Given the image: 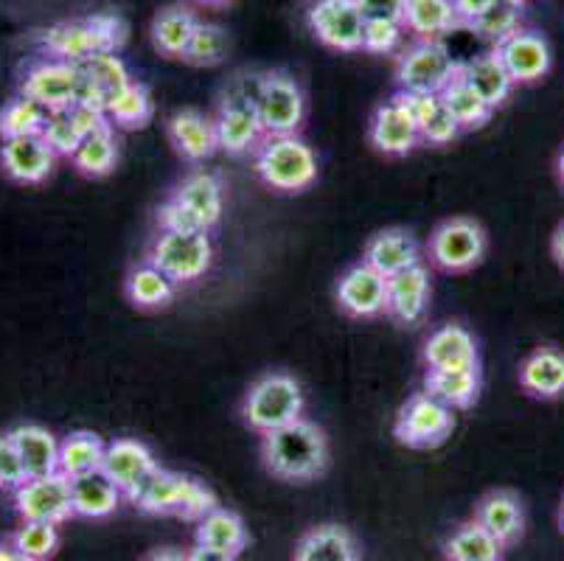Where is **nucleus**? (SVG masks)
<instances>
[{
  "mask_svg": "<svg viewBox=\"0 0 564 561\" xmlns=\"http://www.w3.org/2000/svg\"><path fill=\"white\" fill-rule=\"evenodd\" d=\"M161 470L152 455V450L147 444L135 439H116L107 444L105 461H101V472L121 488L124 500L132 503L138 492L143 488V483L150 481L155 472Z\"/></svg>",
  "mask_w": 564,
  "mask_h": 561,
  "instance_id": "dca6fc26",
  "label": "nucleus"
},
{
  "mask_svg": "<svg viewBox=\"0 0 564 561\" xmlns=\"http://www.w3.org/2000/svg\"><path fill=\"white\" fill-rule=\"evenodd\" d=\"M306 23L326 48L343 51V54L362 51L368 20L357 7V0H312L306 9Z\"/></svg>",
  "mask_w": 564,
  "mask_h": 561,
  "instance_id": "9b49d317",
  "label": "nucleus"
},
{
  "mask_svg": "<svg viewBox=\"0 0 564 561\" xmlns=\"http://www.w3.org/2000/svg\"><path fill=\"white\" fill-rule=\"evenodd\" d=\"M127 298L138 309H166L174 301L177 284L163 270H158L150 261H141L135 270L127 276Z\"/></svg>",
  "mask_w": 564,
  "mask_h": 561,
  "instance_id": "c9c22d12",
  "label": "nucleus"
},
{
  "mask_svg": "<svg viewBox=\"0 0 564 561\" xmlns=\"http://www.w3.org/2000/svg\"><path fill=\"white\" fill-rule=\"evenodd\" d=\"M12 548L18 553L45 561L59 548V531L51 522H23V528L12 537Z\"/></svg>",
  "mask_w": 564,
  "mask_h": 561,
  "instance_id": "a18cd8bd",
  "label": "nucleus"
},
{
  "mask_svg": "<svg viewBox=\"0 0 564 561\" xmlns=\"http://www.w3.org/2000/svg\"><path fill=\"white\" fill-rule=\"evenodd\" d=\"M551 256L553 261L564 270V219L556 225V230H553L551 236Z\"/></svg>",
  "mask_w": 564,
  "mask_h": 561,
  "instance_id": "6e6d98bb",
  "label": "nucleus"
},
{
  "mask_svg": "<svg viewBox=\"0 0 564 561\" xmlns=\"http://www.w3.org/2000/svg\"><path fill=\"white\" fill-rule=\"evenodd\" d=\"M502 3H511V7L522 9V7H525V3H531V0H502Z\"/></svg>",
  "mask_w": 564,
  "mask_h": 561,
  "instance_id": "0e129e2a",
  "label": "nucleus"
},
{
  "mask_svg": "<svg viewBox=\"0 0 564 561\" xmlns=\"http://www.w3.org/2000/svg\"><path fill=\"white\" fill-rule=\"evenodd\" d=\"M225 56H228V34H225L219 25L203 23V20H199L197 31H194L192 37V45H188L183 60H186L188 65H197V68H214V65H219Z\"/></svg>",
  "mask_w": 564,
  "mask_h": 561,
  "instance_id": "c03bdc74",
  "label": "nucleus"
},
{
  "mask_svg": "<svg viewBox=\"0 0 564 561\" xmlns=\"http://www.w3.org/2000/svg\"><path fill=\"white\" fill-rule=\"evenodd\" d=\"M199 3H205V7H225L230 0H199Z\"/></svg>",
  "mask_w": 564,
  "mask_h": 561,
  "instance_id": "052dcab7",
  "label": "nucleus"
},
{
  "mask_svg": "<svg viewBox=\"0 0 564 561\" xmlns=\"http://www.w3.org/2000/svg\"><path fill=\"white\" fill-rule=\"evenodd\" d=\"M172 197L197 219L203 230H212L214 225H219V219H223L225 194L217 174L192 172L177 188H174Z\"/></svg>",
  "mask_w": 564,
  "mask_h": 561,
  "instance_id": "a878e982",
  "label": "nucleus"
},
{
  "mask_svg": "<svg viewBox=\"0 0 564 561\" xmlns=\"http://www.w3.org/2000/svg\"><path fill=\"white\" fill-rule=\"evenodd\" d=\"M12 561H40V559H32V555H25V553H18V550H14Z\"/></svg>",
  "mask_w": 564,
  "mask_h": 561,
  "instance_id": "680f3d73",
  "label": "nucleus"
},
{
  "mask_svg": "<svg viewBox=\"0 0 564 561\" xmlns=\"http://www.w3.org/2000/svg\"><path fill=\"white\" fill-rule=\"evenodd\" d=\"M430 303V270L424 265H415L399 276L388 278V306L384 315L402 326H413L424 317Z\"/></svg>",
  "mask_w": 564,
  "mask_h": 561,
  "instance_id": "4be33fe9",
  "label": "nucleus"
},
{
  "mask_svg": "<svg viewBox=\"0 0 564 561\" xmlns=\"http://www.w3.org/2000/svg\"><path fill=\"white\" fill-rule=\"evenodd\" d=\"M458 71L460 62L449 56L441 40H415L399 54L397 85L402 93H441Z\"/></svg>",
  "mask_w": 564,
  "mask_h": 561,
  "instance_id": "0eeeda50",
  "label": "nucleus"
},
{
  "mask_svg": "<svg viewBox=\"0 0 564 561\" xmlns=\"http://www.w3.org/2000/svg\"><path fill=\"white\" fill-rule=\"evenodd\" d=\"M45 118L48 110L32 101L29 96H18V99L7 101L0 110V138H25V136H43Z\"/></svg>",
  "mask_w": 564,
  "mask_h": 561,
  "instance_id": "a19ab883",
  "label": "nucleus"
},
{
  "mask_svg": "<svg viewBox=\"0 0 564 561\" xmlns=\"http://www.w3.org/2000/svg\"><path fill=\"white\" fill-rule=\"evenodd\" d=\"M166 136L174 152L186 158L188 163H203L208 161L219 149L217 143V127L214 118H205L197 110H181L174 112L166 121Z\"/></svg>",
  "mask_w": 564,
  "mask_h": 561,
  "instance_id": "b1692460",
  "label": "nucleus"
},
{
  "mask_svg": "<svg viewBox=\"0 0 564 561\" xmlns=\"http://www.w3.org/2000/svg\"><path fill=\"white\" fill-rule=\"evenodd\" d=\"M444 559L447 561H502V544L486 531L478 519L460 522L444 539Z\"/></svg>",
  "mask_w": 564,
  "mask_h": 561,
  "instance_id": "f704fd0d",
  "label": "nucleus"
},
{
  "mask_svg": "<svg viewBox=\"0 0 564 561\" xmlns=\"http://www.w3.org/2000/svg\"><path fill=\"white\" fill-rule=\"evenodd\" d=\"M438 96L441 101H444V107L453 112L455 121L460 123V130H480V127H486V123L491 121V112L495 110L480 99L478 93H475V87L460 76V71Z\"/></svg>",
  "mask_w": 564,
  "mask_h": 561,
  "instance_id": "4c0bfd02",
  "label": "nucleus"
},
{
  "mask_svg": "<svg viewBox=\"0 0 564 561\" xmlns=\"http://www.w3.org/2000/svg\"><path fill=\"white\" fill-rule=\"evenodd\" d=\"M43 138L48 141V147L54 149L56 158H70V154L76 152V147L82 143V132L79 127H76L70 110L48 112L43 127Z\"/></svg>",
  "mask_w": 564,
  "mask_h": 561,
  "instance_id": "49530a36",
  "label": "nucleus"
},
{
  "mask_svg": "<svg viewBox=\"0 0 564 561\" xmlns=\"http://www.w3.org/2000/svg\"><path fill=\"white\" fill-rule=\"evenodd\" d=\"M79 71L85 74V79H90L101 93H105L107 101H110L112 93L124 90L130 82H135L132 79L130 68H127V62L118 56V51H107V54L90 56V60L82 62Z\"/></svg>",
  "mask_w": 564,
  "mask_h": 561,
  "instance_id": "79ce46f5",
  "label": "nucleus"
},
{
  "mask_svg": "<svg viewBox=\"0 0 564 561\" xmlns=\"http://www.w3.org/2000/svg\"><path fill=\"white\" fill-rule=\"evenodd\" d=\"M14 548H7V544H0V561H12Z\"/></svg>",
  "mask_w": 564,
  "mask_h": 561,
  "instance_id": "bf43d9fd",
  "label": "nucleus"
},
{
  "mask_svg": "<svg viewBox=\"0 0 564 561\" xmlns=\"http://www.w3.org/2000/svg\"><path fill=\"white\" fill-rule=\"evenodd\" d=\"M558 531L564 533V500H562V506H558Z\"/></svg>",
  "mask_w": 564,
  "mask_h": 561,
  "instance_id": "e2e57ef3",
  "label": "nucleus"
},
{
  "mask_svg": "<svg viewBox=\"0 0 564 561\" xmlns=\"http://www.w3.org/2000/svg\"><path fill=\"white\" fill-rule=\"evenodd\" d=\"M18 444L29 477H45L59 472V441L40 424H20L9 432Z\"/></svg>",
  "mask_w": 564,
  "mask_h": 561,
  "instance_id": "c756f323",
  "label": "nucleus"
},
{
  "mask_svg": "<svg viewBox=\"0 0 564 561\" xmlns=\"http://www.w3.org/2000/svg\"><path fill=\"white\" fill-rule=\"evenodd\" d=\"M253 169L267 188L301 194L317 180V154L299 136L264 138L253 154Z\"/></svg>",
  "mask_w": 564,
  "mask_h": 561,
  "instance_id": "20e7f679",
  "label": "nucleus"
},
{
  "mask_svg": "<svg viewBox=\"0 0 564 561\" xmlns=\"http://www.w3.org/2000/svg\"><path fill=\"white\" fill-rule=\"evenodd\" d=\"M427 370H460V368H480V348L478 339L469 328L458 323H447L430 332L424 339L422 352Z\"/></svg>",
  "mask_w": 564,
  "mask_h": 561,
  "instance_id": "6ab92c4d",
  "label": "nucleus"
},
{
  "mask_svg": "<svg viewBox=\"0 0 564 561\" xmlns=\"http://www.w3.org/2000/svg\"><path fill=\"white\" fill-rule=\"evenodd\" d=\"M368 138H371V147L377 152L388 154V158H404L422 143L419 123H415L410 107L404 105L402 93H397L391 101L377 107L371 127H368Z\"/></svg>",
  "mask_w": 564,
  "mask_h": 561,
  "instance_id": "2eb2a0df",
  "label": "nucleus"
},
{
  "mask_svg": "<svg viewBox=\"0 0 564 561\" xmlns=\"http://www.w3.org/2000/svg\"><path fill=\"white\" fill-rule=\"evenodd\" d=\"M158 270L166 272L174 284H192L199 281L214 265V245L208 230H192V234H172L161 230L150 245L147 259Z\"/></svg>",
  "mask_w": 564,
  "mask_h": 561,
  "instance_id": "423d86ee",
  "label": "nucleus"
},
{
  "mask_svg": "<svg viewBox=\"0 0 564 561\" xmlns=\"http://www.w3.org/2000/svg\"><path fill=\"white\" fill-rule=\"evenodd\" d=\"M70 500H74V517L107 519L118 511L124 494L101 470L90 472L70 481Z\"/></svg>",
  "mask_w": 564,
  "mask_h": 561,
  "instance_id": "bb28decb",
  "label": "nucleus"
},
{
  "mask_svg": "<svg viewBox=\"0 0 564 561\" xmlns=\"http://www.w3.org/2000/svg\"><path fill=\"white\" fill-rule=\"evenodd\" d=\"M186 561H236L234 555L219 553V550L203 548V544H194L192 550H186Z\"/></svg>",
  "mask_w": 564,
  "mask_h": 561,
  "instance_id": "5fc2aeb1",
  "label": "nucleus"
},
{
  "mask_svg": "<svg viewBox=\"0 0 564 561\" xmlns=\"http://www.w3.org/2000/svg\"><path fill=\"white\" fill-rule=\"evenodd\" d=\"M14 506L23 522H51L63 525L74 517L70 500V481L63 472L45 477H29L20 488H14Z\"/></svg>",
  "mask_w": 564,
  "mask_h": 561,
  "instance_id": "ddd939ff",
  "label": "nucleus"
},
{
  "mask_svg": "<svg viewBox=\"0 0 564 561\" xmlns=\"http://www.w3.org/2000/svg\"><path fill=\"white\" fill-rule=\"evenodd\" d=\"M424 390L453 410L471 408L480 396V368L427 370Z\"/></svg>",
  "mask_w": 564,
  "mask_h": 561,
  "instance_id": "473e14b6",
  "label": "nucleus"
},
{
  "mask_svg": "<svg viewBox=\"0 0 564 561\" xmlns=\"http://www.w3.org/2000/svg\"><path fill=\"white\" fill-rule=\"evenodd\" d=\"M495 54L500 56V62L506 65L514 85H533V82H540L542 76H547L553 62L547 40L542 34H536V31L528 29H520L509 40H502L500 45H495Z\"/></svg>",
  "mask_w": 564,
  "mask_h": 561,
  "instance_id": "f3484780",
  "label": "nucleus"
},
{
  "mask_svg": "<svg viewBox=\"0 0 564 561\" xmlns=\"http://www.w3.org/2000/svg\"><path fill=\"white\" fill-rule=\"evenodd\" d=\"M194 539H197V544H203V548L219 550V553H228L234 555V559L242 553L250 542L245 519L236 511H228V508H214L212 514H205L197 522Z\"/></svg>",
  "mask_w": 564,
  "mask_h": 561,
  "instance_id": "7c9ffc66",
  "label": "nucleus"
},
{
  "mask_svg": "<svg viewBox=\"0 0 564 561\" xmlns=\"http://www.w3.org/2000/svg\"><path fill=\"white\" fill-rule=\"evenodd\" d=\"M132 506L150 517H183L199 522L205 514L219 508V503L205 483L177 475V472L158 470L132 497Z\"/></svg>",
  "mask_w": 564,
  "mask_h": 561,
  "instance_id": "7ed1b4c3",
  "label": "nucleus"
},
{
  "mask_svg": "<svg viewBox=\"0 0 564 561\" xmlns=\"http://www.w3.org/2000/svg\"><path fill=\"white\" fill-rule=\"evenodd\" d=\"M82 85L79 65L65 60L34 62L20 82V96H29L48 112L70 110Z\"/></svg>",
  "mask_w": 564,
  "mask_h": 561,
  "instance_id": "f8f14e48",
  "label": "nucleus"
},
{
  "mask_svg": "<svg viewBox=\"0 0 564 561\" xmlns=\"http://www.w3.org/2000/svg\"><path fill=\"white\" fill-rule=\"evenodd\" d=\"M362 261L384 278H393L410 267L422 265V247L415 241L413 234L402 228L379 230L368 239Z\"/></svg>",
  "mask_w": 564,
  "mask_h": 561,
  "instance_id": "412c9836",
  "label": "nucleus"
},
{
  "mask_svg": "<svg viewBox=\"0 0 564 561\" xmlns=\"http://www.w3.org/2000/svg\"><path fill=\"white\" fill-rule=\"evenodd\" d=\"M402 23H388V20H368L366 34H362V51L368 54H393L404 40Z\"/></svg>",
  "mask_w": 564,
  "mask_h": 561,
  "instance_id": "de8ad7c7",
  "label": "nucleus"
},
{
  "mask_svg": "<svg viewBox=\"0 0 564 561\" xmlns=\"http://www.w3.org/2000/svg\"><path fill=\"white\" fill-rule=\"evenodd\" d=\"M105 450L107 444L96 435V432H70L68 439L59 441V472H63L68 481L90 475V472L101 470Z\"/></svg>",
  "mask_w": 564,
  "mask_h": 561,
  "instance_id": "e433bc0d",
  "label": "nucleus"
},
{
  "mask_svg": "<svg viewBox=\"0 0 564 561\" xmlns=\"http://www.w3.org/2000/svg\"><path fill=\"white\" fill-rule=\"evenodd\" d=\"M214 127H217L219 149L230 154V158H242V154L256 152L261 141H264V130H261V121L250 101L223 96L217 116H214Z\"/></svg>",
  "mask_w": 564,
  "mask_h": 561,
  "instance_id": "a211bd4d",
  "label": "nucleus"
},
{
  "mask_svg": "<svg viewBox=\"0 0 564 561\" xmlns=\"http://www.w3.org/2000/svg\"><path fill=\"white\" fill-rule=\"evenodd\" d=\"M458 25L460 20L453 0H408L404 29L415 34V40H441Z\"/></svg>",
  "mask_w": 564,
  "mask_h": 561,
  "instance_id": "72a5a7b5",
  "label": "nucleus"
},
{
  "mask_svg": "<svg viewBox=\"0 0 564 561\" xmlns=\"http://www.w3.org/2000/svg\"><path fill=\"white\" fill-rule=\"evenodd\" d=\"M520 388L533 399H562L564 396V352L556 346L533 348L520 365Z\"/></svg>",
  "mask_w": 564,
  "mask_h": 561,
  "instance_id": "393cba45",
  "label": "nucleus"
},
{
  "mask_svg": "<svg viewBox=\"0 0 564 561\" xmlns=\"http://www.w3.org/2000/svg\"><path fill=\"white\" fill-rule=\"evenodd\" d=\"M460 132H464L460 130V123L455 121L453 112L444 107V101H441V105L435 107L433 116L419 127L422 143H430V147H447V143H453L455 138L460 136Z\"/></svg>",
  "mask_w": 564,
  "mask_h": 561,
  "instance_id": "09e8293b",
  "label": "nucleus"
},
{
  "mask_svg": "<svg viewBox=\"0 0 564 561\" xmlns=\"http://www.w3.org/2000/svg\"><path fill=\"white\" fill-rule=\"evenodd\" d=\"M292 561H360V550L343 525H317L295 544Z\"/></svg>",
  "mask_w": 564,
  "mask_h": 561,
  "instance_id": "c85d7f7f",
  "label": "nucleus"
},
{
  "mask_svg": "<svg viewBox=\"0 0 564 561\" xmlns=\"http://www.w3.org/2000/svg\"><path fill=\"white\" fill-rule=\"evenodd\" d=\"M460 76L475 87V93H478L480 99H484L491 110L506 105L517 87L495 51L475 56V60L469 62H460Z\"/></svg>",
  "mask_w": 564,
  "mask_h": 561,
  "instance_id": "cd10ccee",
  "label": "nucleus"
},
{
  "mask_svg": "<svg viewBox=\"0 0 564 561\" xmlns=\"http://www.w3.org/2000/svg\"><path fill=\"white\" fill-rule=\"evenodd\" d=\"M466 29L475 31L480 40H489V43L500 45L502 40H509L511 34H517V31L522 29V9H517V7H511V3H502V0H497L489 12H484L480 18L471 20Z\"/></svg>",
  "mask_w": 564,
  "mask_h": 561,
  "instance_id": "37998d69",
  "label": "nucleus"
},
{
  "mask_svg": "<svg viewBox=\"0 0 564 561\" xmlns=\"http://www.w3.org/2000/svg\"><path fill=\"white\" fill-rule=\"evenodd\" d=\"M158 228L161 230H172V234H192V230H203L199 223L183 208L181 203L174 197H169L166 203L158 208Z\"/></svg>",
  "mask_w": 564,
  "mask_h": 561,
  "instance_id": "3c124183",
  "label": "nucleus"
},
{
  "mask_svg": "<svg viewBox=\"0 0 564 561\" xmlns=\"http://www.w3.org/2000/svg\"><path fill=\"white\" fill-rule=\"evenodd\" d=\"M56 154L48 147L43 136H25V138H9L0 147V166L14 183L37 185L48 180L54 172Z\"/></svg>",
  "mask_w": 564,
  "mask_h": 561,
  "instance_id": "aec40b11",
  "label": "nucleus"
},
{
  "mask_svg": "<svg viewBox=\"0 0 564 561\" xmlns=\"http://www.w3.org/2000/svg\"><path fill=\"white\" fill-rule=\"evenodd\" d=\"M118 161V141L116 127H105V130L94 132V136L82 138L76 152L70 154V163L79 169L87 177H107L116 169Z\"/></svg>",
  "mask_w": 564,
  "mask_h": 561,
  "instance_id": "58836bf2",
  "label": "nucleus"
},
{
  "mask_svg": "<svg viewBox=\"0 0 564 561\" xmlns=\"http://www.w3.org/2000/svg\"><path fill=\"white\" fill-rule=\"evenodd\" d=\"M261 461L267 472L286 483L317 481L329 470V441L312 421L299 419L261 435Z\"/></svg>",
  "mask_w": 564,
  "mask_h": 561,
  "instance_id": "f257e3e1",
  "label": "nucleus"
},
{
  "mask_svg": "<svg viewBox=\"0 0 564 561\" xmlns=\"http://www.w3.org/2000/svg\"><path fill=\"white\" fill-rule=\"evenodd\" d=\"M335 298L337 306L348 317L371 321V317L384 315V306H388V278L379 276L366 261H360V265L348 267L343 272L335 287Z\"/></svg>",
  "mask_w": 564,
  "mask_h": 561,
  "instance_id": "4468645a",
  "label": "nucleus"
},
{
  "mask_svg": "<svg viewBox=\"0 0 564 561\" xmlns=\"http://www.w3.org/2000/svg\"><path fill=\"white\" fill-rule=\"evenodd\" d=\"M471 519H478L502 548L520 542L522 533H525V506L514 492H506V488L486 494L484 500L475 506Z\"/></svg>",
  "mask_w": 564,
  "mask_h": 561,
  "instance_id": "5701e85b",
  "label": "nucleus"
},
{
  "mask_svg": "<svg viewBox=\"0 0 564 561\" xmlns=\"http://www.w3.org/2000/svg\"><path fill=\"white\" fill-rule=\"evenodd\" d=\"M25 481H29L25 463L14 439L7 432L0 435V488H20Z\"/></svg>",
  "mask_w": 564,
  "mask_h": 561,
  "instance_id": "8fccbe9b",
  "label": "nucleus"
},
{
  "mask_svg": "<svg viewBox=\"0 0 564 561\" xmlns=\"http://www.w3.org/2000/svg\"><path fill=\"white\" fill-rule=\"evenodd\" d=\"M107 118L112 127H124V130H138L152 118V99L150 90L141 82H130L124 90L112 93L107 101Z\"/></svg>",
  "mask_w": 564,
  "mask_h": 561,
  "instance_id": "ea45409f",
  "label": "nucleus"
},
{
  "mask_svg": "<svg viewBox=\"0 0 564 561\" xmlns=\"http://www.w3.org/2000/svg\"><path fill=\"white\" fill-rule=\"evenodd\" d=\"M199 20L192 9L186 7H169L158 12L152 20V45L161 51L169 60H183L192 45L194 31H197Z\"/></svg>",
  "mask_w": 564,
  "mask_h": 561,
  "instance_id": "2f4dec72",
  "label": "nucleus"
},
{
  "mask_svg": "<svg viewBox=\"0 0 564 561\" xmlns=\"http://www.w3.org/2000/svg\"><path fill=\"white\" fill-rule=\"evenodd\" d=\"M453 430L455 410L424 390V393H415L404 401L393 435H397L399 444L410 446V450H435L453 435Z\"/></svg>",
  "mask_w": 564,
  "mask_h": 561,
  "instance_id": "9d476101",
  "label": "nucleus"
},
{
  "mask_svg": "<svg viewBox=\"0 0 564 561\" xmlns=\"http://www.w3.org/2000/svg\"><path fill=\"white\" fill-rule=\"evenodd\" d=\"M141 561H186V553H181V550L174 548H158L150 550Z\"/></svg>",
  "mask_w": 564,
  "mask_h": 561,
  "instance_id": "4d7b16f0",
  "label": "nucleus"
},
{
  "mask_svg": "<svg viewBox=\"0 0 564 561\" xmlns=\"http://www.w3.org/2000/svg\"><path fill=\"white\" fill-rule=\"evenodd\" d=\"M486 236L484 225L469 216H453L441 223L427 241V253L438 270L444 272H469L486 259Z\"/></svg>",
  "mask_w": 564,
  "mask_h": 561,
  "instance_id": "6e6552de",
  "label": "nucleus"
},
{
  "mask_svg": "<svg viewBox=\"0 0 564 561\" xmlns=\"http://www.w3.org/2000/svg\"><path fill=\"white\" fill-rule=\"evenodd\" d=\"M495 3H497V0H453V7H455V12H458L460 25H469L471 20L480 18L484 12H489Z\"/></svg>",
  "mask_w": 564,
  "mask_h": 561,
  "instance_id": "864d4df0",
  "label": "nucleus"
},
{
  "mask_svg": "<svg viewBox=\"0 0 564 561\" xmlns=\"http://www.w3.org/2000/svg\"><path fill=\"white\" fill-rule=\"evenodd\" d=\"M357 7L366 14V20H388V23L404 25L408 0H357Z\"/></svg>",
  "mask_w": 564,
  "mask_h": 561,
  "instance_id": "603ef678",
  "label": "nucleus"
},
{
  "mask_svg": "<svg viewBox=\"0 0 564 561\" xmlns=\"http://www.w3.org/2000/svg\"><path fill=\"white\" fill-rule=\"evenodd\" d=\"M127 40L124 20L116 14H94L85 20L56 23L40 34V43L48 51L51 60H65L82 65L85 60L107 51H118Z\"/></svg>",
  "mask_w": 564,
  "mask_h": 561,
  "instance_id": "f03ea898",
  "label": "nucleus"
},
{
  "mask_svg": "<svg viewBox=\"0 0 564 561\" xmlns=\"http://www.w3.org/2000/svg\"><path fill=\"white\" fill-rule=\"evenodd\" d=\"M256 116H259L264 138L299 136L306 118V99L299 82L284 71L264 74V85L256 99Z\"/></svg>",
  "mask_w": 564,
  "mask_h": 561,
  "instance_id": "1a4fd4ad",
  "label": "nucleus"
},
{
  "mask_svg": "<svg viewBox=\"0 0 564 561\" xmlns=\"http://www.w3.org/2000/svg\"><path fill=\"white\" fill-rule=\"evenodd\" d=\"M242 419L259 435L281 430L292 421L304 419V388L290 374H264L250 385L242 404Z\"/></svg>",
  "mask_w": 564,
  "mask_h": 561,
  "instance_id": "39448f33",
  "label": "nucleus"
},
{
  "mask_svg": "<svg viewBox=\"0 0 564 561\" xmlns=\"http://www.w3.org/2000/svg\"><path fill=\"white\" fill-rule=\"evenodd\" d=\"M556 172H558V180H562V185H564V147L556 158Z\"/></svg>",
  "mask_w": 564,
  "mask_h": 561,
  "instance_id": "13d9d810",
  "label": "nucleus"
}]
</instances>
